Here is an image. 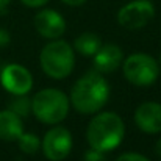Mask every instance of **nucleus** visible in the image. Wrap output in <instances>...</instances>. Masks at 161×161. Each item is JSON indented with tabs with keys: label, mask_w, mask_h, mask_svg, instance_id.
I'll list each match as a JSON object with an SVG mask.
<instances>
[{
	"label": "nucleus",
	"mask_w": 161,
	"mask_h": 161,
	"mask_svg": "<svg viewBox=\"0 0 161 161\" xmlns=\"http://www.w3.org/2000/svg\"><path fill=\"white\" fill-rule=\"evenodd\" d=\"M24 133V124L20 116L13 109L0 111V139L3 141H17Z\"/></svg>",
	"instance_id": "nucleus-12"
},
{
	"label": "nucleus",
	"mask_w": 161,
	"mask_h": 161,
	"mask_svg": "<svg viewBox=\"0 0 161 161\" xmlns=\"http://www.w3.org/2000/svg\"><path fill=\"white\" fill-rule=\"evenodd\" d=\"M41 149L47 160L61 161L64 160L72 149V136L67 128L64 127H55L49 130L41 142Z\"/></svg>",
	"instance_id": "nucleus-7"
},
{
	"label": "nucleus",
	"mask_w": 161,
	"mask_h": 161,
	"mask_svg": "<svg viewBox=\"0 0 161 161\" xmlns=\"http://www.w3.org/2000/svg\"><path fill=\"white\" fill-rule=\"evenodd\" d=\"M66 5H69V6H80V5H83L86 0H63Z\"/></svg>",
	"instance_id": "nucleus-20"
},
{
	"label": "nucleus",
	"mask_w": 161,
	"mask_h": 161,
	"mask_svg": "<svg viewBox=\"0 0 161 161\" xmlns=\"http://www.w3.org/2000/svg\"><path fill=\"white\" fill-rule=\"evenodd\" d=\"M35 28L42 38L58 39L66 30V22L55 9H42L35 16Z\"/></svg>",
	"instance_id": "nucleus-9"
},
{
	"label": "nucleus",
	"mask_w": 161,
	"mask_h": 161,
	"mask_svg": "<svg viewBox=\"0 0 161 161\" xmlns=\"http://www.w3.org/2000/svg\"><path fill=\"white\" fill-rule=\"evenodd\" d=\"M109 86L103 75L91 70L80 77L70 89L72 107L81 114H94L108 102Z\"/></svg>",
	"instance_id": "nucleus-1"
},
{
	"label": "nucleus",
	"mask_w": 161,
	"mask_h": 161,
	"mask_svg": "<svg viewBox=\"0 0 161 161\" xmlns=\"http://www.w3.org/2000/svg\"><path fill=\"white\" fill-rule=\"evenodd\" d=\"M155 17V6L150 0H133L124 5L117 13V22L127 30L146 27Z\"/></svg>",
	"instance_id": "nucleus-6"
},
{
	"label": "nucleus",
	"mask_w": 161,
	"mask_h": 161,
	"mask_svg": "<svg viewBox=\"0 0 161 161\" xmlns=\"http://www.w3.org/2000/svg\"><path fill=\"white\" fill-rule=\"evenodd\" d=\"M103 153H105V152H100V150L91 149L89 152H86V155H85V161H107Z\"/></svg>",
	"instance_id": "nucleus-17"
},
{
	"label": "nucleus",
	"mask_w": 161,
	"mask_h": 161,
	"mask_svg": "<svg viewBox=\"0 0 161 161\" xmlns=\"http://www.w3.org/2000/svg\"><path fill=\"white\" fill-rule=\"evenodd\" d=\"M20 2L30 8H39V6H44L49 0H20Z\"/></svg>",
	"instance_id": "nucleus-18"
},
{
	"label": "nucleus",
	"mask_w": 161,
	"mask_h": 161,
	"mask_svg": "<svg viewBox=\"0 0 161 161\" xmlns=\"http://www.w3.org/2000/svg\"><path fill=\"white\" fill-rule=\"evenodd\" d=\"M136 125L149 135H155L161 131V103L146 102L139 105L135 111Z\"/></svg>",
	"instance_id": "nucleus-10"
},
{
	"label": "nucleus",
	"mask_w": 161,
	"mask_h": 161,
	"mask_svg": "<svg viewBox=\"0 0 161 161\" xmlns=\"http://www.w3.org/2000/svg\"><path fill=\"white\" fill-rule=\"evenodd\" d=\"M17 97V100L16 102H13V111L14 113H17L19 116L20 114H28V111H30V108H31V103L27 100V97H25V94L24 96H16Z\"/></svg>",
	"instance_id": "nucleus-15"
},
{
	"label": "nucleus",
	"mask_w": 161,
	"mask_h": 161,
	"mask_svg": "<svg viewBox=\"0 0 161 161\" xmlns=\"http://www.w3.org/2000/svg\"><path fill=\"white\" fill-rule=\"evenodd\" d=\"M70 100L67 96L53 88H47L39 91L31 100V111L42 124H59L66 119L69 113Z\"/></svg>",
	"instance_id": "nucleus-3"
},
{
	"label": "nucleus",
	"mask_w": 161,
	"mask_h": 161,
	"mask_svg": "<svg viewBox=\"0 0 161 161\" xmlns=\"http://www.w3.org/2000/svg\"><path fill=\"white\" fill-rule=\"evenodd\" d=\"M160 61H161V56H160Z\"/></svg>",
	"instance_id": "nucleus-23"
},
{
	"label": "nucleus",
	"mask_w": 161,
	"mask_h": 161,
	"mask_svg": "<svg viewBox=\"0 0 161 161\" xmlns=\"http://www.w3.org/2000/svg\"><path fill=\"white\" fill-rule=\"evenodd\" d=\"M124 75L135 86H150L160 75V66L150 55L133 53L124 61Z\"/></svg>",
	"instance_id": "nucleus-5"
},
{
	"label": "nucleus",
	"mask_w": 161,
	"mask_h": 161,
	"mask_svg": "<svg viewBox=\"0 0 161 161\" xmlns=\"http://www.w3.org/2000/svg\"><path fill=\"white\" fill-rule=\"evenodd\" d=\"M17 142H19V149L24 153H28V155H33V153H36L41 149V141L33 133H22L19 136Z\"/></svg>",
	"instance_id": "nucleus-14"
},
{
	"label": "nucleus",
	"mask_w": 161,
	"mask_h": 161,
	"mask_svg": "<svg viewBox=\"0 0 161 161\" xmlns=\"http://www.w3.org/2000/svg\"><path fill=\"white\" fill-rule=\"evenodd\" d=\"M8 42H9V35H8V31L3 30V28H0V49L5 47Z\"/></svg>",
	"instance_id": "nucleus-19"
},
{
	"label": "nucleus",
	"mask_w": 161,
	"mask_h": 161,
	"mask_svg": "<svg viewBox=\"0 0 161 161\" xmlns=\"http://www.w3.org/2000/svg\"><path fill=\"white\" fill-rule=\"evenodd\" d=\"M0 81H2V86L13 96H24L30 92L33 86L31 74L28 72V69H25L20 64L5 66L0 74Z\"/></svg>",
	"instance_id": "nucleus-8"
},
{
	"label": "nucleus",
	"mask_w": 161,
	"mask_h": 161,
	"mask_svg": "<svg viewBox=\"0 0 161 161\" xmlns=\"http://www.w3.org/2000/svg\"><path fill=\"white\" fill-rule=\"evenodd\" d=\"M124 133H125L124 120L116 113L105 111L99 113L96 117L91 119L86 138L91 149L100 152H111L122 142Z\"/></svg>",
	"instance_id": "nucleus-2"
},
{
	"label": "nucleus",
	"mask_w": 161,
	"mask_h": 161,
	"mask_svg": "<svg viewBox=\"0 0 161 161\" xmlns=\"http://www.w3.org/2000/svg\"><path fill=\"white\" fill-rule=\"evenodd\" d=\"M116 161H150L147 160L144 155L141 153H135V152H127V153H122Z\"/></svg>",
	"instance_id": "nucleus-16"
},
{
	"label": "nucleus",
	"mask_w": 161,
	"mask_h": 161,
	"mask_svg": "<svg viewBox=\"0 0 161 161\" xmlns=\"http://www.w3.org/2000/svg\"><path fill=\"white\" fill-rule=\"evenodd\" d=\"M122 58H124V52L116 44H102L97 53L92 56L94 67L100 74L114 72L122 64Z\"/></svg>",
	"instance_id": "nucleus-11"
},
{
	"label": "nucleus",
	"mask_w": 161,
	"mask_h": 161,
	"mask_svg": "<svg viewBox=\"0 0 161 161\" xmlns=\"http://www.w3.org/2000/svg\"><path fill=\"white\" fill-rule=\"evenodd\" d=\"M74 47L77 49L78 53L86 55V56H94L97 53V50L102 47V39L94 33H83L75 39Z\"/></svg>",
	"instance_id": "nucleus-13"
},
{
	"label": "nucleus",
	"mask_w": 161,
	"mask_h": 161,
	"mask_svg": "<svg viewBox=\"0 0 161 161\" xmlns=\"http://www.w3.org/2000/svg\"><path fill=\"white\" fill-rule=\"evenodd\" d=\"M11 0H0V8H3V6H6L8 3H9Z\"/></svg>",
	"instance_id": "nucleus-22"
},
{
	"label": "nucleus",
	"mask_w": 161,
	"mask_h": 161,
	"mask_svg": "<svg viewBox=\"0 0 161 161\" xmlns=\"http://www.w3.org/2000/svg\"><path fill=\"white\" fill-rule=\"evenodd\" d=\"M39 63H41L42 70L49 77L56 80L66 78L75 66L74 50L69 46V42L55 39L41 50Z\"/></svg>",
	"instance_id": "nucleus-4"
},
{
	"label": "nucleus",
	"mask_w": 161,
	"mask_h": 161,
	"mask_svg": "<svg viewBox=\"0 0 161 161\" xmlns=\"http://www.w3.org/2000/svg\"><path fill=\"white\" fill-rule=\"evenodd\" d=\"M157 153L160 155V158H161V138H160V141L157 142Z\"/></svg>",
	"instance_id": "nucleus-21"
}]
</instances>
